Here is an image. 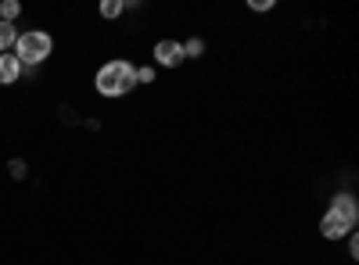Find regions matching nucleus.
I'll return each instance as SVG.
<instances>
[{
	"label": "nucleus",
	"mask_w": 359,
	"mask_h": 265,
	"mask_svg": "<svg viewBox=\"0 0 359 265\" xmlns=\"http://www.w3.org/2000/svg\"><path fill=\"white\" fill-rule=\"evenodd\" d=\"M355 226H359V201L352 194H334L331 208L320 219L323 241H345L348 233H355Z\"/></svg>",
	"instance_id": "nucleus-1"
},
{
	"label": "nucleus",
	"mask_w": 359,
	"mask_h": 265,
	"mask_svg": "<svg viewBox=\"0 0 359 265\" xmlns=\"http://www.w3.org/2000/svg\"><path fill=\"white\" fill-rule=\"evenodd\" d=\"M94 86L101 97H126L137 90V69L130 62H108L97 69L94 76Z\"/></svg>",
	"instance_id": "nucleus-2"
},
{
	"label": "nucleus",
	"mask_w": 359,
	"mask_h": 265,
	"mask_svg": "<svg viewBox=\"0 0 359 265\" xmlns=\"http://www.w3.org/2000/svg\"><path fill=\"white\" fill-rule=\"evenodd\" d=\"M50 50H54L50 33H43V29H29V33H18V43H15L11 54L18 57L22 69H25V65H40V62H47Z\"/></svg>",
	"instance_id": "nucleus-3"
},
{
	"label": "nucleus",
	"mask_w": 359,
	"mask_h": 265,
	"mask_svg": "<svg viewBox=\"0 0 359 265\" xmlns=\"http://www.w3.org/2000/svg\"><path fill=\"white\" fill-rule=\"evenodd\" d=\"M187 57H184V43L180 40H158L155 43V65L162 69H180Z\"/></svg>",
	"instance_id": "nucleus-4"
},
{
	"label": "nucleus",
	"mask_w": 359,
	"mask_h": 265,
	"mask_svg": "<svg viewBox=\"0 0 359 265\" xmlns=\"http://www.w3.org/2000/svg\"><path fill=\"white\" fill-rule=\"evenodd\" d=\"M22 79V62L15 54H0V86H11Z\"/></svg>",
	"instance_id": "nucleus-5"
},
{
	"label": "nucleus",
	"mask_w": 359,
	"mask_h": 265,
	"mask_svg": "<svg viewBox=\"0 0 359 265\" xmlns=\"http://www.w3.org/2000/svg\"><path fill=\"white\" fill-rule=\"evenodd\" d=\"M18 43V29L15 22H0V54H11Z\"/></svg>",
	"instance_id": "nucleus-6"
},
{
	"label": "nucleus",
	"mask_w": 359,
	"mask_h": 265,
	"mask_svg": "<svg viewBox=\"0 0 359 265\" xmlns=\"http://www.w3.org/2000/svg\"><path fill=\"white\" fill-rule=\"evenodd\" d=\"M184 43V57L191 62V57H201L205 54V40H198V36H191V40H180Z\"/></svg>",
	"instance_id": "nucleus-7"
},
{
	"label": "nucleus",
	"mask_w": 359,
	"mask_h": 265,
	"mask_svg": "<svg viewBox=\"0 0 359 265\" xmlns=\"http://www.w3.org/2000/svg\"><path fill=\"white\" fill-rule=\"evenodd\" d=\"M101 18H118V15H123L126 8H123V0H101Z\"/></svg>",
	"instance_id": "nucleus-8"
},
{
	"label": "nucleus",
	"mask_w": 359,
	"mask_h": 265,
	"mask_svg": "<svg viewBox=\"0 0 359 265\" xmlns=\"http://www.w3.org/2000/svg\"><path fill=\"white\" fill-rule=\"evenodd\" d=\"M22 15V4L18 0H4V4H0V22H15Z\"/></svg>",
	"instance_id": "nucleus-9"
},
{
	"label": "nucleus",
	"mask_w": 359,
	"mask_h": 265,
	"mask_svg": "<svg viewBox=\"0 0 359 265\" xmlns=\"http://www.w3.org/2000/svg\"><path fill=\"white\" fill-rule=\"evenodd\" d=\"M137 83H155V69L151 65H140L137 69Z\"/></svg>",
	"instance_id": "nucleus-10"
},
{
	"label": "nucleus",
	"mask_w": 359,
	"mask_h": 265,
	"mask_svg": "<svg viewBox=\"0 0 359 265\" xmlns=\"http://www.w3.org/2000/svg\"><path fill=\"white\" fill-rule=\"evenodd\" d=\"M252 11H273V0H248Z\"/></svg>",
	"instance_id": "nucleus-11"
},
{
	"label": "nucleus",
	"mask_w": 359,
	"mask_h": 265,
	"mask_svg": "<svg viewBox=\"0 0 359 265\" xmlns=\"http://www.w3.org/2000/svg\"><path fill=\"white\" fill-rule=\"evenodd\" d=\"M345 241H348V255H352V258H359V237H355V233H348Z\"/></svg>",
	"instance_id": "nucleus-12"
}]
</instances>
